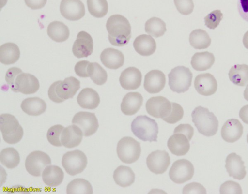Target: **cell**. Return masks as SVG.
<instances>
[{
	"label": "cell",
	"mask_w": 248,
	"mask_h": 194,
	"mask_svg": "<svg viewBox=\"0 0 248 194\" xmlns=\"http://www.w3.org/2000/svg\"><path fill=\"white\" fill-rule=\"evenodd\" d=\"M42 176L45 184L50 187H56L62 183L64 173L60 167L50 165L45 167Z\"/></svg>",
	"instance_id": "f1b7e54d"
},
{
	"label": "cell",
	"mask_w": 248,
	"mask_h": 194,
	"mask_svg": "<svg viewBox=\"0 0 248 194\" xmlns=\"http://www.w3.org/2000/svg\"><path fill=\"white\" fill-rule=\"evenodd\" d=\"M178 11L183 15L190 14L193 11L194 5L192 0H173Z\"/></svg>",
	"instance_id": "ee69618b"
},
{
	"label": "cell",
	"mask_w": 248,
	"mask_h": 194,
	"mask_svg": "<svg viewBox=\"0 0 248 194\" xmlns=\"http://www.w3.org/2000/svg\"><path fill=\"white\" fill-rule=\"evenodd\" d=\"M143 101V97L139 92H128L123 98L121 104V111L126 115L135 114L140 108Z\"/></svg>",
	"instance_id": "d4e9b609"
},
{
	"label": "cell",
	"mask_w": 248,
	"mask_h": 194,
	"mask_svg": "<svg viewBox=\"0 0 248 194\" xmlns=\"http://www.w3.org/2000/svg\"><path fill=\"white\" fill-rule=\"evenodd\" d=\"M77 100L81 107L91 110L97 108L100 102L98 93L90 88L83 89L78 95Z\"/></svg>",
	"instance_id": "484cf974"
},
{
	"label": "cell",
	"mask_w": 248,
	"mask_h": 194,
	"mask_svg": "<svg viewBox=\"0 0 248 194\" xmlns=\"http://www.w3.org/2000/svg\"><path fill=\"white\" fill-rule=\"evenodd\" d=\"M64 127L61 125H55L51 126L47 131L46 137L48 142L56 147H61L62 145L61 142L60 136Z\"/></svg>",
	"instance_id": "60d3db41"
},
{
	"label": "cell",
	"mask_w": 248,
	"mask_h": 194,
	"mask_svg": "<svg viewBox=\"0 0 248 194\" xmlns=\"http://www.w3.org/2000/svg\"><path fill=\"white\" fill-rule=\"evenodd\" d=\"M80 87L79 80L73 76L53 83L48 90L49 98L53 102L60 103L72 98Z\"/></svg>",
	"instance_id": "3957f363"
},
{
	"label": "cell",
	"mask_w": 248,
	"mask_h": 194,
	"mask_svg": "<svg viewBox=\"0 0 248 194\" xmlns=\"http://www.w3.org/2000/svg\"><path fill=\"white\" fill-rule=\"evenodd\" d=\"M18 46L13 43H6L0 47V61L5 65H10L16 62L20 57Z\"/></svg>",
	"instance_id": "f546056e"
},
{
	"label": "cell",
	"mask_w": 248,
	"mask_h": 194,
	"mask_svg": "<svg viewBox=\"0 0 248 194\" xmlns=\"http://www.w3.org/2000/svg\"><path fill=\"white\" fill-rule=\"evenodd\" d=\"M194 174L192 164L185 159L175 161L169 171L170 179L177 184H182L190 180Z\"/></svg>",
	"instance_id": "30bf717a"
},
{
	"label": "cell",
	"mask_w": 248,
	"mask_h": 194,
	"mask_svg": "<svg viewBox=\"0 0 248 194\" xmlns=\"http://www.w3.org/2000/svg\"><path fill=\"white\" fill-rule=\"evenodd\" d=\"M100 60L102 64L110 69H117L124 63V57L122 52L116 49L107 48L103 50L100 54Z\"/></svg>",
	"instance_id": "cb8c5ba5"
},
{
	"label": "cell",
	"mask_w": 248,
	"mask_h": 194,
	"mask_svg": "<svg viewBox=\"0 0 248 194\" xmlns=\"http://www.w3.org/2000/svg\"><path fill=\"white\" fill-rule=\"evenodd\" d=\"M193 75L190 69L184 66L173 68L168 74L169 85L173 92L184 93L191 85Z\"/></svg>",
	"instance_id": "52a82bcc"
},
{
	"label": "cell",
	"mask_w": 248,
	"mask_h": 194,
	"mask_svg": "<svg viewBox=\"0 0 248 194\" xmlns=\"http://www.w3.org/2000/svg\"><path fill=\"white\" fill-rule=\"evenodd\" d=\"M243 133V126L241 122L235 119L227 120L221 130V135L226 142L233 143L240 138Z\"/></svg>",
	"instance_id": "44dd1931"
},
{
	"label": "cell",
	"mask_w": 248,
	"mask_h": 194,
	"mask_svg": "<svg viewBox=\"0 0 248 194\" xmlns=\"http://www.w3.org/2000/svg\"><path fill=\"white\" fill-rule=\"evenodd\" d=\"M239 115L241 120L248 124V104L243 106L240 109Z\"/></svg>",
	"instance_id": "816d5d0a"
},
{
	"label": "cell",
	"mask_w": 248,
	"mask_h": 194,
	"mask_svg": "<svg viewBox=\"0 0 248 194\" xmlns=\"http://www.w3.org/2000/svg\"><path fill=\"white\" fill-rule=\"evenodd\" d=\"M135 51L141 56H149L153 54L156 48V44L151 36L142 34L137 37L133 42Z\"/></svg>",
	"instance_id": "4316f807"
},
{
	"label": "cell",
	"mask_w": 248,
	"mask_h": 194,
	"mask_svg": "<svg viewBox=\"0 0 248 194\" xmlns=\"http://www.w3.org/2000/svg\"><path fill=\"white\" fill-rule=\"evenodd\" d=\"M189 41L191 45L195 49H203L210 46L211 39L206 31L198 29L194 30L190 33Z\"/></svg>",
	"instance_id": "e575fe53"
},
{
	"label": "cell",
	"mask_w": 248,
	"mask_h": 194,
	"mask_svg": "<svg viewBox=\"0 0 248 194\" xmlns=\"http://www.w3.org/2000/svg\"><path fill=\"white\" fill-rule=\"evenodd\" d=\"M51 163V159L47 154L36 150L30 153L26 157L25 168L31 175L39 177L45 167Z\"/></svg>",
	"instance_id": "8fae6325"
},
{
	"label": "cell",
	"mask_w": 248,
	"mask_h": 194,
	"mask_svg": "<svg viewBox=\"0 0 248 194\" xmlns=\"http://www.w3.org/2000/svg\"><path fill=\"white\" fill-rule=\"evenodd\" d=\"M48 36L56 42L65 41L70 35L68 27L63 22L54 21L51 22L47 28Z\"/></svg>",
	"instance_id": "4dcf8cb0"
},
{
	"label": "cell",
	"mask_w": 248,
	"mask_h": 194,
	"mask_svg": "<svg viewBox=\"0 0 248 194\" xmlns=\"http://www.w3.org/2000/svg\"><path fill=\"white\" fill-rule=\"evenodd\" d=\"M225 163V168L229 176L238 180L245 178L246 171L244 162L239 155L235 153H230L227 156Z\"/></svg>",
	"instance_id": "ffe728a7"
},
{
	"label": "cell",
	"mask_w": 248,
	"mask_h": 194,
	"mask_svg": "<svg viewBox=\"0 0 248 194\" xmlns=\"http://www.w3.org/2000/svg\"><path fill=\"white\" fill-rule=\"evenodd\" d=\"M87 163L86 155L78 149L65 153L62 161V165L65 171L71 176H75L83 172Z\"/></svg>",
	"instance_id": "9c48e42d"
},
{
	"label": "cell",
	"mask_w": 248,
	"mask_h": 194,
	"mask_svg": "<svg viewBox=\"0 0 248 194\" xmlns=\"http://www.w3.org/2000/svg\"><path fill=\"white\" fill-rule=\"evenodd\" d=\"M244 98L248 101V84L247 85V86L244 91Z\"/></svg>",
	"instance_id": "db71d44e"
},
{
	"label": "cell",
	"mask_w": 248,
	"mask_h": 194,
	"mask_svg": "<svg viewBox=\"0 0 248 194\" xmlns=\"http://www.w3.org/2000/svg\"><path fill=\"white\" fill-rule=\"evenodd\" d=\"M215 62L214 55L209 52H197L191 58L192 68L198 71H205L211 67Z\"/></svg>",
	"instance_id": "1f68e13d"
},
{
	"label": "cell",
	"mask_w": 248,
	"mask_h": 194,
	"mask_svg": "<svg viewBox=\"0 0 248 194\" xmlns=\"http://www.w3.org/2000/svg\"><path fill=\"white\" fill-rule=\"evenodd\" d=\"M68 194H87L93 193V188L90 183L83 179H76L70 182L66 188Z\"/></svg>",
	"instance_id": "74e56055"
},
{
	"label": "cell",
	"mask_w": 248,
	"mask_h": 194,
	"mask_svg": "<svg viewBox=\"0 0 248 194\" xmlns=\"http://www.w3.org/2000/svg\"><path fill=\"white\" fill-rule=\"evenodd\" d=\"M113 177L115 183L122 187L131 185L135 180V175L132 169L125 165L118 166L114 170Z\"/></svg>",
	"instance_id": "d6a6232c"
},
{
	"label": "cell",
	"mask_w": 248,
	"mask_h": 194,
	"mask_svg": "<svg viewBox=\"0 0 248 194\" xmlns=\"http://www.w3.org/2000/svg\"><path fill=\"white\" fill-rule=\"evenodd\" d=\"M106 29L110 44L114 46H123L128 44L131 37V27L124 16L116 14L107 20Z\"/></svg>",
	"instance_id": "7a4b0ae2"
},
{
	"label": "cell",
	"mask_w": 248,
	"mask_h": 194,
	"mask_svg": "<svg viewBox=\"0 0 248 194\" xmlns=\"http://www.w3.org/2000/svg\"><path fill=\"white\" fill-rule=\"evenodd\" d=\"M131 129L137 137L143 141H157L158 124L146 115L137 116L131 123Z\"/></svg>",
	"instance_id": "5b68a950"
},
{
	"label": "cell",
	"mask_w": 248,
	"mask_h": 194,
	"mask_svg": "<svg viewBox=\"0 0 248 194\" xmlns=\"http://www.w3.org/2000/svg\"><path fill=\"white\" fill-rule=\"evenodd\" d=\"M180 133L186 136L189 141L194 134V129L189 124H180L175 128L173 134Z\"/></svg>",
	"instance_id": "c3c4849f"
},
{
	"label": "cell",
	"mask_w": 248,
	"mask_h": 194,
	"mask_svg": "<svg viewBox=\"0 0 248 194\" xmlns=\"http://www.w3.org/2000/svg\"><path fill=\"white\" fill-rule=\"evenodd\" d=\"M0 159L1 164L9 169L17 166L20 160L19 153L13 147L3 149L0 152Z\"/></svg>",
	"instance_id": "d590c367"
},
{
	"label": "cell",
	"mask_w": 248,
	"mask_h": 194,
	"mask_svg": "<svg viewBox=\"0 0 248 194\" xmlns=\"http://www.w3.org/2000/svg\"><path fill=\"white\" fill-rule=\"evenodd\" d=\"M247 143H248V133L247 136Z\"/></svg>",
	"instance_id": "11a10c76"
},
{
	"label": "cell",
	"mask_w": 248,
	"mask_h": 194,
	"mask_svg": "<svg viewBox=\"0 0 248 194\" xmlns=\"http://www.w3.org/2000/svg\"><path fill=\"white\" fill-rule=\"evenodd\" d=\"M93 49V43L91 36L84 31L78 32L72 47L74 55L78 58L87 57L92 54Z\"/></svg>",
	"instance_id": "2e32d148"
},
{
	"label": "cell",
	"mask_w": 248,
	"mask_h": 194,
	"mask_svg": "<svg viewBox=\"0 0 248 194\" xmlns=\"http://www.w3.org/2000/svg\"><path fill=\"white\" fill-rule=\"evenodd\" d=\"M26 5L31 9L36 10L43 8L47 0H24Z\"/></svg>",
	"instance_id": "f907efd6"
},
{
	"label": "cell",
	"mask_w": 248,
	"mask_h": 194,
	"mask_svg": "<svg viewBox=\"0 0 248 194\" xmlns=\"http://www.w3.org/2000/svg\"><path fill=\"white\" fill-rule=\"evenodd\" d=\"M0 129L4 141L10 144L17 143L23 136L22 126L16 118L10 114L0 115Z\"/></svg>",
	"instance_id": "8992f818"
},
{
	"label": "cell",
	"mask_w": 248,
	"mask_h": 194,
	"mask_svg": "<svg viewBox=\"0 0 248 194\" xmlns=\"http://www.w3.org/2000/svg\"><path fill=\"white\" fill-rule=\"evenodd\" d=\"M88 73L91 79L96 85H102L106 83L108 75L105 70L97 62H90Z\"/></svg>",
	"instance_id": "f35d334b"
},
{
	"label": "cell",
	"mask_w": 248,
	"mask_h": 194,
	"mask_svg": "<svg viewBox=\"0 0 248 194\" xmlns=\"http://www.w3.org/2000/svg\"><path fill=\"white\" fill-rule=\"evenodd\" d=\"M165 74L158 70H153L148 72L144 77V88L149 93H159L165 87Z\"/></svg>",
	"instance_id": "ac0fdd59"
},
{
	"label": "cell",
	"mask_w": 248,
	"mask_h": 194,
	"mask_svg": "<svg viewBox=\"0 0 248 194\" xmlns=\"http://www.w3.org/2000/svg\"><path fill=\"white\" fill-rule=\"evenodd\" d=\"M167 146L171 153L179 156L186 155L190 149L189 140L186 135L180 133L173 134L169 138Z\"/></svg>",
	"instance_id": "603a6c76"
},
{
	"label": "cell",
	"mask_w": 248,
	"mask_h": 194,
	"mask_svg": "<svg viewBox=\"0 0 248 194\" xmlns=\"http://www.w3.org/2000/svg\"><path fill=\"white\" fill-rule=\"evenodd\" d=\"M171 110L169 115L162 119L169 124H174L183 117L184 110L178 103L171 102Z\"/></svg>",
	"instance_id": "b9f144b4"
},
{
	"label": "cell",
	"mask_w": 248,
	"mask_h": 194,
	"mask_svg": "<svg viewBox=\"0 0 248 194\" xmlns=\"http://www.w3.org/2000/svg\"><path fill=\"white\" fill-rule=\"evenodd\" d=\"M183 194H206L205 188L201 184L192 182L186 184L183 189Z\"/></svg>",
	"instance_id": "bcb514c9"
},
{
	"label": "cell",
	"mask_w": 248,
	"mask_h": 194,
	"mask_svg": "<svg viewBox=\"0 0 248 194\" xmlns=\"http://www.w3.org/2000/svg\"><path fill=\"white\" fill-rule=\"evenodd\" d=\"M171 102L161 96L152 97L146 103L147 113L155 118L163 119L167 117L171 111Z\"/></svg>",
	"instance_id": "4fadbf2b"
},
{
	"label": "cell",
	"mask_w": 248,
	"mask_h": 194,
	"mask_svg": "<svg viewBox=\"0 0 248 194\" xmlns=\"http://www.w3.org/2000/svg\"><path fill=\"white\" fill-rule=\"evenodd\" d=\"M87 4L89 13L95 17H103L108 12L106 0H87Z\"/></svg>",
	"instance_id": "ab89813d"
},
{
	"label": "cell",
	"mask_w": 248,
	"mask_h": 194,
	"mask_svg": "<svg viewBox=\"0 0 248 194\" xmlns=\"http://www.w3.org/2000/svg\"><path fill=\"white\" fill-rule=\"evenodd\" d=\"M230 81L234 84L245 86L248 84V65L236 64L232 66L228 74Z\"/></svg>",
	"instance_id": "836d02e7"
},
{
	"label": "cell",
	"mask_w": 248,
	"mask_h": 194,
	"mask_svg": "<svg viewBox=\"0 0 248 194\" xmlns=\"http://www.w3.org/2000/svg\"><path fill=\"white\" fill-rule=\"evenodd\" d=\"M90 62L85 60L78 62L75 66L74 70L76 75L82 78H86L89 76L88 73V66Z\"/></svg>",
	"instance_id": "7dc6e473"
},
{
	"label": "cell",
	"mask_w": 248,
	"mask_h": 194,
	"mask_svg": "<svg viewBox=\"0 0 248 194\" xmlns=\"http://www.w3.org/2000/svg\"><path fill=\"white\" fill-rule=\"evenodd\" d=\"M220 194H242L239 184L232 180L223 183L220 187Z\"/></svg>",
	"instance_id": "f6af8a7d"
},
{
	"label": "cell",
	"mask_w": 248,
	"mask_h": 194,
	"mask_svg": "<svg viewBox=\"0 0 248 194\" xmlns=\"http://www.w3.org/2000/svg\"><path fill=\"white\" fill-rule=\"evenodd\" d=\"M145 30L153 37H159L163 36L167 30L166 23L158 17H152L146 22Z\"/></svg>",
	"instance_id": "8d00e7d4"
},
{
	"label": "cell",
	"mask_w": 248,
	"mask_h": 194,
	"mask_svg": "<svg viewBox=\"0 0 248 194\" xmlns=\"http://www.w3.org/2000/svg\"><path fill=\"white\" fill-rule=\"evenodd\" d=\"M194 87L200 94L208 96L216 92L217 83L212 75L209 73H202L198 75L195 77Z\"/></svg>",
	"instance_id": "e0dca14e"
},
{
	"label": "cell",
	"mask_w": 248,
	"mask_h": 194,
	"mask_svg": "<svg viewBox=\"0 0 248 194\" xmlns=\"http://www.w3.org/2000/svg\"><path fill=\"white\" fill-rule=\"evenodd\" d=\"M60 11L62 16L70 21H77L85 14V6L80 0H62Z\"/></svg>",
	"instance_id": "9a60e30c"
},
{
	"label": "cell",
	"mask_w": 248,
	"mask_h": 194,
	"mask_svg": "<svg viewBox=\"0 0 248 194\" xmlns=\"http://www.w3.org/2000/svg\"><path fill=\"white\" fill-rule=\"evenodd\" d=\"M46 107L45 101L37 97L26 98L21 104V108L24 112L33 116H37L44 113Z\"/></svg>",
	"instance_id": "83f0119b"
},
{
	"label": "cell",
	"mask_w": 248,
	"mask_h": 194,
	"mask_svg": "<svg viewBox=\"0 0 248 194\" xmlns=\"http://www.w3.org/2000/svg\"><path fill=\"white\" fill-rule=\"evenodd\" d=\"M142 75L140 70L134 67H129L121 74L119 81L124 89L133 90L138 89L141 85Z\"/></svg>",
	"instance_id": "d6986e66"
},
{
	"label": "cell",
	"mask_w": 248,
	"mask_h": 194,
	"mask_svg": "<svg viewBox=\"0 0 248 194\" xmlns=\"http://www.w3.org/2000/svg\"><path fill=\"white\" fill-rule=\"evenodd\" d=\"M170 164L169 153L165 150L152 152L147 157L146 164L150 171L155 174L164 173Z\"/></svg>",
	"instance_id": "5bb4252c"
},
{
	"label": "cell",
	"mask_w": 248,
	"mask_h": 194,
	"mask_svg": "<svg viewBox=\"0 0 248 194\" xmlns=\"http://www.w3.org/2000/svg\"><path fill=\"white\" fill-rule=\"evenodd\" d=\"M5 80L12 91L24 94L34 93L40 87L39 80L35 76L23 73L21 69L15 67L7 71Z\"/></svg>",
	"instance_id": "6da1fadb"
},
{
	"label": "cell",
	"mask_w": 248,
	"mask_h": 194,
	"mask_svg": "<svg viewBox=\"0 0 248 194\" xmlns=\"http://www.w3.org/2000/svg\"><path fill=\"white\" fill-rule=\"evenodd\" d=\"M192 122L198 132L206 136H213L218 128V121L214 114L208 108L199 106L191 113Z\"/></svg>",
	"instance_id": "277c9868"
},
{
	"label": "cell",
	"mask_w": 248,
	"mask_h": 194,
	"mask_svg": "<svg viewBox=\"0 0 248 194\" xmlns=\"http://www.w3.org/2000/svg\"><path fill=\"white\" fill-rule=\"evenodd\" d=\"M141 150L140 143L131 137H124L117 143L118 157L124 163L131 164L137 161Z\"/></svg>",
	"instance_id": "ba28073f"
},
{
	"label": "cell",
	"mask_w": 248,
	"mask_h": 194,
	"mask_svg": "<svg viewBox=\"0 0 248 194\" xmlns=\"http://www.w3.org/2000/svg\"><path fill=\"white\" fill-rule=\"evenodd\" d=\"M223 18V14L219 10L212 11L204 17L205 25L210 29H215Z\"/></svg>",
	"instance_id": "7bdbcfd3"
},
{
	"label": "cell",
	"mask_w": 248,
	"mask_h": 194,
	"mask_svg": "<svg viewBox=\"0 0 248 194\" xmlns=\"http://www.w3.org/2000/svg\"><path fill=\"white\" fill-rule=\"evenodd\" d=\"M243 43L245 47L248 49V31L243 36Z\"/></svg>",
	"instance_id": "f5cc1de1"
},
{
	"label": "cell",
	"mask_w": 248,
	"mask_h": 194,
	"mask_svg": "<svg viewBox=\"0 0 248 194\" xmlns=\"http://www.w3.org/2000/svg\"><path fill=\"white\" fill-rule=\"evenodd\" d=\"M72 122L81 129L83 135L86 137L93 134L99 127L98 121L95 114L89 112H78L74 116Z\"/></svg>",
	"instance_id": "7c38bea8"
},
{
	"label": "cell",
	"mask_w": 248,
	"mask_h": 194,
	"mask_svg": "<svg viewBox=\"0 0 248 194\" xmlns=\"http://www.w3.org/2000/svg\"><path fill=\"white\" fill-rule=\"evenodd\" d=\"M83 136V132L81 129L73 124L63 129L60 140L62 145L65 147L73 148L80 144Z\"/></svg>",
	"instance_id": "7402d4cb"
},
{
	"label": "cell",
	"mask_w": 248,
	"mask_h": 194,
	"mask_svg": "<svg viewBox=\"0 0 248 194\" xmlns=\"http://www.w3.org/2000/svg\"><path fill=\"white\" fill-rule=\"evenodd\" d=\"M237 9L241 17L248 22V0H238Z\"/></svg>",
	"instance_id": "681fc988"
}]
</instances>
